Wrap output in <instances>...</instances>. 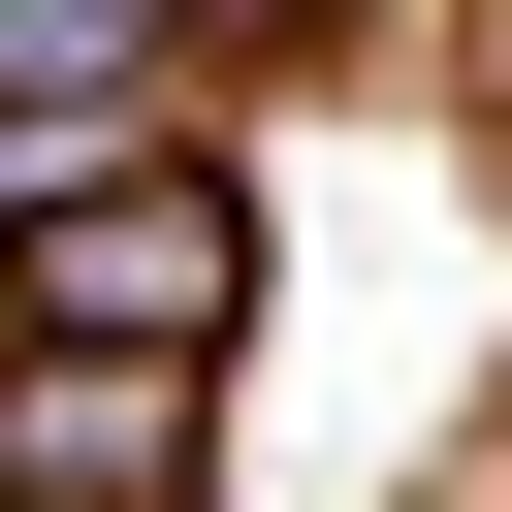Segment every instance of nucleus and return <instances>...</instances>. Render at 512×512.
<instances>
[{"instance_id":"nucleus-2","label":"nucleus","mask_w":512,"mask_h":512,"mask_svg":"<svg viewBox=\"0 0 512 512\" xmlns=\"http://www.w3.org/2000/svg\"><path fill=\"white\" fill-rule=\"evenodd\" d=\"M0 448H32L64 512H160V448H192V384H160V352H32V384H0Z\"/></svg>"},{"instance_id":"nucleus-1","label":"nucleus","mask_w":512,"mask_h":512,"mask_svg":"<svg viewBox=\"0 0 512 512\" xmlns=\"http://www.w3.org/2000/svg\"><path fill=\"white\" fill-rule=\"evenodd\" d=\"M0 256H32V320H64V352H192V320H224V256H256V224H224V192H192V160H96V192H32V224H0Z\"/></svg>"}]
</instances>
